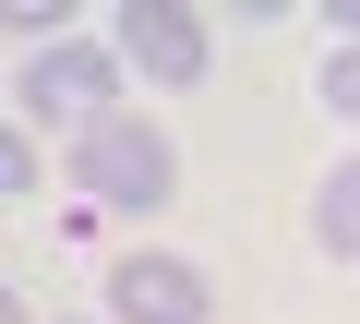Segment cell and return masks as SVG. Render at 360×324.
Segmentation results:
<instances>
[{
    "label": "cell",
    "mask_w": 360,
    "mask_h": 324,
    "mask_svg": "<svg viewBox=\"0 0 360 324\" xmlns=\"http://www.w3.org/2000/svg\"><path fill=\"white\" fill-rule=\"evenodd\" d=\"M25 120H72V132H96V120H108V60L72 48V37L37 48V60H25Z\"/></svg>",
    "instance_id": "obj_2"
},
{
    "label": "cell",
    "mask_w": 360,
    "mask_h": 324,
    "mask_svg": "<svg viewBox=\"0 0 360 324\" xmlns=\"http://www.w3.org/2000/svg\"><path fill=\"white\" fill-rule=\"evenodd\" d=\"M120 48L156 84H205V25L180 13V0H120Z\"/></svg>",
    "instance_id": "obj_3"
},
{
    "label": "cell",
    "mask_w": 360,
    "mask_h": 324,
    "mask_svg": "<svg viewBox=\"0 0 360 324\" xmlns=\"http://www.w3.org/2000/svg\"><path fill=\"white\" fill-rule=\"evenodd\" d=\"M72 181L96 193V205H120V216H144V205H168V132L156 120H96L84 144H72Z\"/></svg>",
    "instance_id": "obj_1"
},
{
    "label": "cell",
    "mask_w": 360,
    "mask_h": 324,
    "mask_svg": "<svg viewBox=\"0 0 360 324\" xmlns=\"http://www.w3.org/2000/svg\"><path fill=\"white\" fill-rule=\"evenodd\" d=\"M108 312H120V324H205V276H193V264L132 252V264L108 276Z\"/></svg>",
    "instance_id": "obj_4"
},
{
    "label": "cell",
    "mask_w": 360,
    "mask_h": 324,
    "mask_svg": "<svg viewBox=\"0 0 360 324\" xmlns=\"http://www.w3.org/2000/svg\"><path fill=\"white\" fill-rule=\"evenodd\" d=\"M324 108H348V120H360V48H336V60H324Z\"/></svg>",
    "instance_id": "obj_6"
},
{
    "label": "cell",
    "mask_w": 360,
    "mask_h": 324,
    "mask_svg": "<svg viewBox=\"0 0 360 324\" xmlns=\"http://www.w3.org/2000/svg\"><path fill=\"white\" fill-rule=\"evenodd\" d=\"M312 228H324V252H360V169H336V181H324Z\"/></svg>",
    "instance_id": "obj_5"
}]
</instances>
